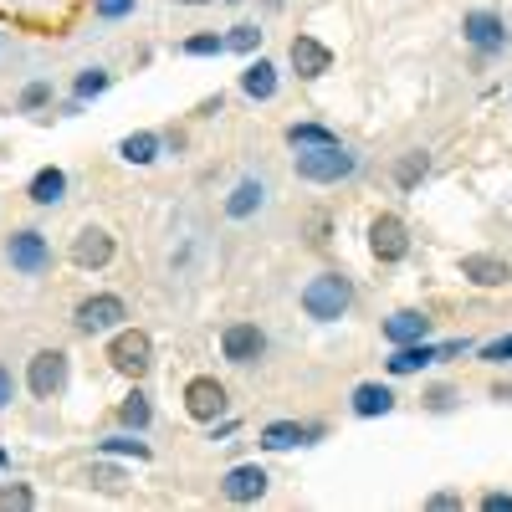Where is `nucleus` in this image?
<instances>
[{"instance_id":"nucleus-1","label":"nucleus","mask_w":512,"mask_h":512,"mask_svg":"<svg viewBox=\"0 0 512 512\" xmlns=\"http://www.w3.org/2000/svg\"><path fill=\"white\" fill-rule=\"evenodd\" d=\"M354 277L349 272H318V277H308L303 282V292H297V303H303V313L313 318V323H338V318H349L354 313Z\"/></svg>"},{"instance_id":"nucleus-2","label":"nucleus","mask_w":512,"mask_h":512,"mask_svg":"<svg viewBox=\"0 0 512 512\" xmlns=\"http://www.w3.org/2000/svg\"><path fill=\"white\" fill-rule=\"evenodd\" d=\"M292 175L303 185H344L359 175V154L344 139L318 144V149H292Z\"/></svg>"},{"instance_id":"nucleus-3","label":"nucleus","mask_w":512,"mask_h":512,"mask_svg":"<svg viewBox=\"0 0 512 512\" xmlns=\"http://www.w3.org/2000/svg\"><path fill=\"white\" fill-rule=\"evenodd\" d=\"M103 359H108L123 379H144V374L154 369V338H149L144 328H134V323H123L118 333H108Z\"/></svg>"},{"instance_id":"nucleus-4","label":"nucleus","mask_w":512,"mask_h":512,"mask_svg":"<svg viewBox=\"0 0 512 512\" xmlns=\"http://www.w3.org/2000/svg\"><path fill=\"white\" fill-rule=\"evenodd\" d=\"M72 379V354L67 349H36L26 359V395L31 400H62Z\"/></svg>"},{"instance_id":"nucleus-5","label":"nucleus","mask_w":512,"mask_h":512,"mask_svg":"<svg viewBox=\"0 0 512 512\" xmlns=\"http://www.w3.org/2000/svg\"><path fill=\"white\" fill-rule=\"evenodd\" d=\"M128 318V303L118 292H93V297H82V303L72 308V328L82 333V338H108V333H118Z\"/></svg>"},{"instance_id":"nucleus-6","label":"nucleus","mask_w":512,"mask_h":512,"mask_svg":"<svg viewBox=\"0 0 512 512\" xmlns=\"http://www.w3.org/2000/svg\"><path fill=\"white\" fill-rule=\"evenodd\" d=\"M461 41L472 47L477 62H492V57H502L512 47V31H507L502 11H466L461 16Z\"/></svg>"},{"instance_id":"nucleus-7","label":"nucleus","mask_w":512,"mask_h":512,"mask_svg":"<svg viewBox=\"0 0 512 512\" xmlns=\"http://www.w3.org/2000/svg\"><path fill=\"white\" fill-rule=\"evenodd\" d=\"M6 262H11V272H21V277H47V272L57 267V251H52V241L41 236L36 226H21V231L6 236Z\"/></svg>"},{"instance_id":"nucleus-8","label":"nucleus","mask_w":512,"mask_h":512,"mask_svg":"<svg viewBox=\"0 0 512 512\" xmlns=\"http://www.w3.org/2000/svg\"><path fill=\"white\" fill-rule=\"evenodd\" d=\"M369 256H374V262L379 267H400V262H410V226L395 216V210H379V216L369 221Z\"/></svg>"},{"instance_id":"nucleus-9","label":"nucleus","mask_w":512,"mask_h":512,"mask_svg":"<svg viewBox=\"0 0 512 512\" xmlns=\"http://www.w3.org/2000/svg\"><path fill=\"white\" fill-rule=\"evenodd\" d=\"M333 47L323 36H313V31H297L292 41H287V67H292V77L297 82H323L328 72H333Z\"/></svg>"},{"instance_id":"nucleus-10","label":"nucleus","mask_w":512,"mask_h":512,"mask_svg":"<svg viewBox=\"0 0 512 512\" xmlns=\"http://www.w3.org/2000/svg\"><path fill=\"white\" fill-rule=\"evenodd\" d=\"M221 359L236 364V369L262 364V359H267V328H262V323H251V318L226 323V328H221Z\"/></svg>"},{"instance_id":"nucleus-11","label":"nucleus","mask_w":512,"mask_h":512,"mask_svg":"<svg viewBox=\"0 0 512 512\" xmlns=\"http://www.w3.org/2000/svg\"><path fill=\"white\" fill-rule=\"evenodd\" d=\"M180 400H185V415H190L195 425H210V420H221V415L231 410V390H226L216 374H195V379H185Z\"/></svg>"},{"instance_id":"nucleus-12","label":"nucleus","mask_w":512,"mask_h":512,"mask_svg":"<svg viewBox=\"0 0 512 512\" xmlns=\"http://www.w3.org/2000/svg\"><path fill=\"white\" fill-rule=\"evenodd\" d=\"M113 256H118V241H113V231L108 226H77V236H72V246H67V262L77 267V272H103V267H113Z\"/></svg>"},{"instance_id":"nucleus-13","label":"nucleus","mask_w":512,"mask_h":512,"mask_svg":"<svg viewBox=\"0 0 512 512\" xmlns=\"http://www.w3.org/2000/svg\"><path fill=\"white\" fill-rule=\"evenodd\" d=\"M267 487H272V477H267V466H262V461H241V466H231V472L221 477V497H226L231 507L262 502Z\"/></svg>"},{"instance_id":"nucleus-14","label":"nucleus","mask_w":512,"mask_h":512,"mask_svg":"<svg viewBox=\"0 0 512 512\" xmlns=\"http://www.w3.org/2000/svg\"><path fill=\"white\" fill-rule=\"evenodd\" d=\"M236 88H241V98H251V103H272L277 98V88H282V67L272 62V57H246V67L236 72Z\"/></svg>"},{"instance_id":"nucleus-15","label":"nucleus","mask_w":512,"mask_h":512,"mask_svg":"<svg viewBox=\"0 0 512 512\" xmlns=\"http://www.w3.org/2000/svg\"><path fill=\"white\" fill-rule=\"evenodd\" d=\"M456 272H461V282L487 287V292L512 282V262H502V256H492V251H466L461 262H456Z\"/></svg>"},{"instance_id":"nucleus-16","label":"nucleus","mask_w":512,"mask_h":512,"mask_svg":"<svg viewBox=\"0 0 512 512\" xmlns=\"http://www.w3.org/2000/svg\"><path fill=\"white\" fill-rule=\"evenodd\" d=\"M379 333H384V344H420V338H431V313H420V308H400V313H390L379 323Z\"/></svg>"},{"instance_id":"nucleus-17","label":"nucleus","mask_w":512,"mask_h":512,"mask_svg":"<svg viewBox=\"0 0 512 512\" xmlns=\"http://www.w3.org/2000/svg\"><path fill=\"white\" fill-rule=\"evenodd\" d=\"M431 149H405V154H395V164H390V180H395V190L400 195H415L425 180H431Z\"/></svg>"},{"instance_id":"nucleus-18","label":"nucleus","mask_w":512,"mask_h":512,"mask_svg":"<svg viewBox=\"0 0 512 512\" xmlns=\"http://www.w3.org/2000/svg\"><path fill=\"white\" fill-rule=\"evenodd\" d=\"M26 200L41 205V210L62 205V200H67V169H62V164H41L36 175L26 180Z\"/></svg>"},{"instance_id":"nucleus-19","label":"nucleus","mask_w":512,"mask_h":512,"mask_svg":"<svg viewBox=\"0 0 512 512\" xmlns=\"http://www.w3.org/2000/svg\"><path fill=\"white\" fill-rule=\"evenodd\" d=\"M395 390L390 384H379V379H364V384H354V395H349V410L359 415V420H379V415H390L395 410Z\"/></svg>"},{"instance_id":"nucleus-20","label":"nucleus","mask_w":512,"mask_h":512,"mask_svg":"<svg viewBox=\"0 0 512 512\" xmlns=\"http://www.w3.org/2000/svg\"><path fill=\"white\" fill-rule=\"evenodd\" d=\"M159 154H164V134H159V128H134V134L118 139V159L134 164V169H149Z\"/></svg>"},{"instance_id":"nucleus-21","label":"nucleus","mask_w":512,"mask_h":512,"mask_svg":"<svg viewBox=\"0 0 512 512\" xmlns=\"http://www.w3.org/2000/svg\"><path fill=\"white\" fill-rule=\"evenodd\" d=\"M436 364V344L431 338H420V344H395L390 359H384V369H390V379H405V374H420Z\"/></svg>"},{"instance_id":"nucleus-22","label":"nucleus","mask_w":512,"mask_h":512,"mask_svg":"<svg viewBox=\"0 0 512 512\" xmlns=\"http://www.w3.org/2000/svg\"><path fill=\"white\" fill-rule=\"evenodd\" d=\"M262 205H267V185L256 180V175H246V180H236L231 195H226V221H251Z\"/></svg>"},{"instance_id":"nucleus-23","label":"nucleus","mask_w":512,"mask_h":512,"mask_svg":"<svg viewBox=\"0 0 512 512\" xmlns=\"http://www.w3.org/2000/svg\"><path fill=\"white\" fill-rule=\"evenodd\" d=\"M113 415H118L123 431H139V436L154 425V405H149V395L139 390V379H134V390H128V395L118 400V410H113Z\"/></svg>"},{"instance_id":"nucleus-24","label":"nucleus","mask_w":512,"mask_h":512,"mask_svg":"<svg viewBox=\"0 0 512 512\" xmlns=\"http://www.w3.org/2000/svg\"><path fill=\"white\" fill-rule=\"evenodd\" d=\"M256 441H262V451H292V446H308V425L303 420H267Z\"/></svg>"},{"instance_id":"nucleus-25","label":"nucleus","mask_w":512,"mask_h":512,"mask_svg":"<svg viewBox=\"0 0 512 512\" xmlns=\"http://www.w3.org/2000/svg\"><path fill=\"white\" fill-rule=\"evenodd\" d=\"M57 108V88H52V77H31L26 88L16 93V113H47Z\"/></svg>"},{"instance_id":"nucleus-26","label":"nucleus","mask_w":512,"mask_h":512,"mask_svg":"<svg viewBox=\"0 0 512 512\" xmlns=\"http://www.w3.org/2000/svg\"><path fill=\"white\" fill-rule=\"evenodd\" d=\"M282 139H287V149H318V144H338V134L328 123H287L282 128Z\"/></svg>"},{"instance_id":"nucleus-27","label":"nucleus","mask_w":512,"mask_h":512,"mask_svg":"<svg viewBox=\"0 0 512 512\" xmlns=\"http://www.w3.org/2000/svg\"><path fill=\"white\" fill-rule=\"evenodd\" d=\"M98 456H134V461H149L154 456V446L149 441H139V431H118V436H108V441H98Z\"/></svg>"},{"instance_id":"nucleus-28","label":"nucleus","mask_w":512,"mask_h":512,"mask_svg":"<svg viewBox=\"0 0 512 512\" xmlns=\"http://www.w3.org/2000/svg\"><path fill=\"white\" fill-rule=\"evenodd\" d=\"M108 88H113V72H108V67H82V72L72 77V98H82V103L103 98Z\"/></svg>"},{"instance_id":"nucleus-29","label":"nucleus","mask_w":512,"mask_h":512,"mask_svg":"<svg viewBox=\"0 0 512 512\" xmlns=\"http://www.w3.org/2000/svg\"><path fill=\"white\" fill-rule=\"evenodd\" d=\"M88 482H93L98 492L118 497V492H123V466H118V456H98V461L88 466Z\"/></svg>"},{"instance_id":"nucleus-30","label":"nucleus","mask_w":512,"mask_h":512,"mask_svg":"<svg viewBox=\"0 0 512 512\" xmlns=\"http://www.w3.org/2000/svg\"><path fill=\"white\" fill-rule=\"evenodd\" d=\"M226 52H236V57H256V52H262V26L236 21V26L226 31Z\"/></svg>"},{"instance_id":"nucleus-31","label":"nucleus","mask_w":512,"mask_h":512,"mask_svg":"<svg viewBox=\"0 0 512 512\" xmlns=\"http://www.w3.org/2000/svg\"><path fill=\"white\" fill-rule=\"evenodd\" d=\"M180 52L185 57H221L226 52V31H195L180 41Z\"/></svg>"},{"instance_id":"nucleus-32","label":"nucleus","mask_w":512,"mask_h":512,"mask_svg":"<svg viewBox=\"0 0 512 512\" xmlns=\"http://www.w3.org/2000/svg\"><path fill=\"white\" fill-rule=\"evenodd\" d=\"M31 512L36 507V492L26 487V482H0V512Z\"/></svg>"},{"instance_id":"nucleus-33","label":"nucleus","mask_w":512,"mask_h":512,"mask_svg":"<svg viewBox=\"0 0 512 512\" xmlns=\"http://www.w3.org/2000/svg\"><path fill=\"white\" fill-rule=\"evenodd\" d=\"M420 400H425V410H431V415H451L456 400H461V390H451V384H431Z\"/></svg>"},{"instance_id":"nucleus-34","label":"nucleus","mask_w":512,"mask_h":512,"mask_svg":"<svg viewBox=\"0 0 512 512\" xmlns=\"http://www.w3.org/2000/svg\"><path fill=\"white\" fill-rule=\"evenodd\" d=\"M477 359H482V364H512V333H502V338H487V344H477Z\"/></svg>"},{"instance_id":"nucleus-35","label":"nucleus","mask_w":512,"mask_h":512,"mask_svg":"<svg viewBox=\"0 0 512 512\" xmlns=\"http://www.w3.org/2000/svg\"><path fill=\"white\" fill-rule=\"evenodd\" d=\"M139 11V0H93V16L98 21H128Z\"/></svg>"},{"instance_id":"nucleus-36","label":"nucleus","mask_w":512,"mask_h":512,"mask_svg":"<svg viewBox=\"0 0 512 512\" xmlns=\"http://www.w3.org/2000/svg\"><path fill=\"white\" fill-rule=\"evenodd\" d=\"M477 344L472 338H446V344H436V364H451V359H461V354H472Z\"/></svg>"},{"instance_id":"nucleus-37","label":"nucleus","mask_w":512,"mask_h":512,"mask_svg":"<svg viewBox=\"0 0 512 512\" xmlns=\"http://www.w3.org/2000/svg\"><path fill=\"white\" fill-rule=\"evenodd\" d=\"M425 507H431V512H461L466 497L461 492H431V497H425Z\"/></svg>"},{"instance_id":"nucleus-38","label":"nucleus","mask_w":512,"mask_h":512,"mask_svg":"<svg viewBox=\"0 0 512 512\" xmlns=\"http://www.w3.org/2000/svg\"><path fill=\"white\" fill-rule=\"evenodd\" d=\"M16 390H21V379L11 374V364H0V410H11V400H16Z\"/></svg>"},{"instance_id":"nucleus-39","label":"nucleus","mask_w":512,"mask_h":512,"mask_svg":"<svg viewBox=\"0 0 512 512\" xmlns=\"http://www.w3.org/2000/svg\"><path fill=\"white\" fill-rule=\"evenodd\" d=\"M236 431H241V420H236V415H231V410H226V415H221V420H210V441H231V436H236Z\"/></svg>"},{"instance_id":"nucleus-40","label":"nucleus","mask_w":512,"mask_h":512,"mask_svg":"<svg viewBox=\"0 0 512 512\" xmlns=\"http://www.w3.org/2000/svg\"><path fill=\"white\" fill-rule=\"evenodd\" d=\"M477 507H482V512H512V492H482Z\"/></svg>"},{"instance_id":"nucleus-41","label":"nucleus","mask_w":512,"mask_h":512,"mask_svg":"<svg viewBox=\"0 0 512 512\" xmlns=\"http://www.w3.org/2000/svg\"><path fill=\"white\" fill-rule=\"evenodd\" d=\"M308 246H328V216H313L308 221Z\"/></svg>"},{"instance_id":"nucleus-42","label":"nucleus","mask_w":512,"mask_h":512,"mask_svg":"<svg viewBox=\"0 0 512 512\" xmlns=\"http://www.w3.org/2000/svg\"><path fill=\"white\" fill-rule=\"evenodd\" d=\"M216 113H226V93H216V98H200V108H195V118H216Z\"/></svg>"},{"instance_id":"nucleus-43","label":"nucleus","mask_w":512,"mask_h":512,"mask_svg":"<svg viewBox=\"0 0 512 512\" xmlns=\"http://www.w3.org/2000/svg\"><path fill=\"white\" fill-rule=\"evenodd\" d=\"M185 149V134H180V128H169V134H164V154H180Z\"/></svg>"},{"instance_id":"nucleus-44","label":"nucleus","mask_w":512,"mask_h":512,"mask_svg":"<svg viewBox=\"0 0 512 512\" xmlns=\"http://www.w3.org/2000/svg\"><path fill=\"white\" fill-rule=\"evenodd\" d=\"M492 400H497V405H507V400H512V379H502V384H492Z\"/></svg>"},{"instance_id":"nucleus-45","label":"nucleus","mask_w":512,"mask_h":512,"mask_svg":"<svg viewBox=\"0 0 512 512\" xmlns=\"http://www.w3.org/2000/svg\"><path fill=\"white\" fill-rule=\"evenodd\" d=\"M6 466H11V451H6V446H0V472H6Z\"/></svg>"},{"instance_id":"nucleus-46","label":"nucleus","mask_w":512,"mask_h":512,"mask_svg":"<svg viewBox=\"0 0 512 512\" xmlns=\"http://www.w3.org/2000/svg\"><path fill=\"white\" fill-rule=\"evenodd\" d=\"M262 6H267V11H282V6H287V0H262Z\"/></svg>"},{"instance_id":"nucleus-47","label":"nucleus","mask_w":512,"mask_h":512,"mask_svg":"<svg viewBox=\"0 0 512 512\" xmlns=\"http://www.w3.org/2000/svg\"><path fill=\"white\" fill-rule=\"evenodd\" d=\"M175 6H210V0H175Z\"/></svg>"},{"instance_id":"nucleus-48","label":"nucleus","mask_w":512,"mask_h":512,"mask_svg":"<svg viewBox=\"0 0 512 512\" xmlns=\"http://www.w3.org/2000/svg\"><path fill=\"white\" fill-rule=\"evenodd\" d=\"M210 6H216V0H210ZM221 6H241V0H221Z\"/></svg>"}]
</instances>
